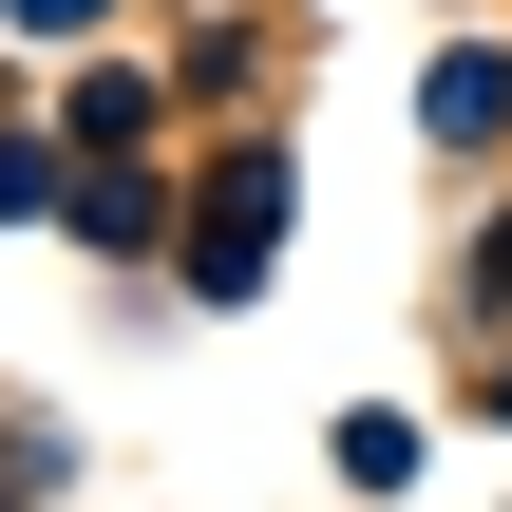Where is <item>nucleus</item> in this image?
Here are the masks:
<instances>
[{"instance_id":"nucleus-3","label":"nucleus","mask_w":512,"mask_h":512,"mask_svg":"<svg viewBox=\"0 0 512 512\" xmlns=\"http://www.w3.org/2000/svg\"><path fill=\"white\" fill-rule=\"evenodd\" d=\"M19 19H95V0H19Z\"/></svg>"},{"instance_id":"nucleus-4","label":"nucleus","mask_w":512,"mask_h":512,"mask_svg":"<svg viewBox=\"0 0 512 512\" xmlns=\"http://www.w3.org/2000/svg\"><path fill=\"white\" fill-rule=\"evenodd\" d=\"M494 285H512V228H494Z\"/></svg>"},{"instance_id":"nucleus-1","label":"nucleus","mask_w":512,"mask_h":512,"mask_svg":"<svg viewBox=\"0 0 512 512\" xmlns=\"http://www.w3.org/2000/svg\"><path fill=\"white\" fill-rule=\"evenodd\" d=\"M266 228H285V171L247 152V171L209 190V247H190V285H266Z\"/></svg>"},{"instance_id":"nucleus-2","label":"nucleus","mask_w":512,"mask_h":512,"mask_svg":"<svg viewBox=\"0 0 512 512\" xmlns=\"http://www.w3.org/2000/svg\"><path fill=\"white\" fill-rule=\"evenodd\" d=\"M437 133H512V57H456L437 76Z\"/></svg>"}]
</instances>
